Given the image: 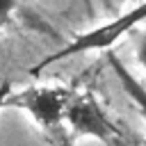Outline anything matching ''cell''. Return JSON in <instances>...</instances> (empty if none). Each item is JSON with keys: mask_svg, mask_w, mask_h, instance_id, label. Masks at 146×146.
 <instances>
[{"mask_svg": "<svg viewBox=\"0 0 146 146\" xmlns=\"http://www.w3.org/2000/svg\"><path fill=\"white\" fill-rule=\"evenodd\" d=\"M14 9H16V0H0V30L9 23V16Z\"/></svg>", "mask_w": 146, "mask_h": 146, "instance_id": "cell-5", "label": "cell"}, {"mask_svg": "<svg viewBox=\"0 0 146 146\" xmlns=\"http://www.w3.org/2000/svg\"><path fill=\"white\" fill-rule=\"evenodd\" d=\"M110 64H112V68H114V73H116V78H119V82H121V87H123V91L132 98V103L137 105V110H139V114L144 116V121H146V87L119 62V57L116 55H110Z\"/></svg>", "mask_w": 146, "mask_h": 146, "instance_id": "cell-4", "label": "cell"}, {"mask_svg": "<svg viewBox=\"0 0 146 146\" xmlns=\"http://www.w3.org/2000/svg\"><path fill=\"white\" fill-rule=\"evenodd\" d=\"M66 125L73 135L94 137L105 144H116L123 132L105 114L94 94H73L66 105Z\"/></svg>", "mask_w": 146, "mask_h": 146, "instance_id": "cell-3", "label": "cell"}, {"mask_svg": "<svg viewBox=\"0 0 146 146\" xmlns=\"http://www.w3.org/2000/svg\"><path fill=\"white\" fill-rule=\"evenodd\" d=\"M141 21H146V0H141L137 7H132L130 11H125L123 16L105 23V25H98L89 32H82L78 34L75 39H71L68 46H64L59 52L46 57L43 62H39L32 73H39L43 71L46 66L55 64V62H62V59H68V57H75V55H82V52H91V50H105L110 46H114L125 32H130L135 25H139Z\"/></svg>", "mask_w": 146, "mask_h": 146, "instance_id": "cell-2", "label": "cell"}, {"mask_svg": "<svg viewBox=\"0 0 146 146\" xmlns=\"http://www.w3.org/2000/svg\"><path fill=\"white\" fill-rule=\"evenodd\" d=\"M137 59H139V64L146 68V34H141L139 41H137Z\"/></svg>", "mask_w": 146, "mask_h": 146, "instance_id": "cell-6", "label": "cell"}, {"mask_svg": "<svg viewBox=\"0 0 146 146\" xmlns=\"http://www.w3.org/2000/svg\"><path fill=\"white\" fill-rule=\"evenodd\" d=\"M11 94V82L9 80H5L2 84H0V107H5V100H7V96Z\"/></svg>", "mask_w": 146, "mask_h": 146, "instance_id": "cell-7", "label": "cell"}, {"mask_svg": "<svg viewBox=\"0 0 146 146\" xmlns=\"http://www.w3.org/2000/svg\"><path fill=\"white\" fill-rule=\"evenodd\" d=\"M71 96L73 91L66 87H27L23 91H11L5 107H18L30 114L55 146H73L66 128V105Z\"/></svg>", "mask_w": 146, "mask_h": 146, "instance_id": "cell-1", "label": "cell"}]
</instances>
